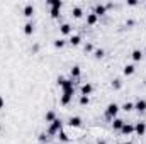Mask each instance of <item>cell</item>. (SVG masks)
<instances>
[{"mask_svg":"<svg viewBox=\"0 0 146 144\" xmlns=\"http://www.w3.org/2000/svg\"><path fill=\"white\" fill-rule=\"evenodd\" d=\"M63 88V97H61V104L63 105H68L70 100L73 97V92H75V87H73V80H65V83L61 85Z\"/></svg>","mask_w":146,"mask_h":144,"instance_id":"1","label":"cell"},{"mask_svg":"<svg viewBox=\"0 0 146 144\" xmlns=\"http://www.w3.org/2000/svg\"><path fill=\"white\" fill-rule=\"evenodd\" d=\"M48 3L51 5V17H53V19H58V17H60V9H61L63 2H61V0H49Z\"/></svg>","mask_w":146,"mask_h":144,"instance_id":"2","label":"cell"},{"mask_svg":"<svg viewBox=\"0 0 146 144\" xmlns=\"http://www.w3.org/2000/svg\"><path fill=\"white\" fill-rule=\"evenodd\" d=\"M117 112H119V105L112 102V104H109V105H107V110H106V115H107L109 119H115Z\"/></svg>","mask_w":146,"mask_h":144,"instance_id":"3","label":"cell"},{"mask_svg":"<svg viewBox=\"0 0 146 144\" xmlns=\"http://www.w3.org/2000/svg\"><path fill=\"white\" fill-rule=\"evenodd\" d=\"M60 131H61V120H60V119H56L54 122H51V127H49L48 134H58Z\"/></svg>","mask_w":146,"mask_h":144,"instance_id":"4","label":"cell"},{"mask_svg":"<svg viewBox=\"0 0 146 144\" xmlns=\"http://www.w3.org/2000/svg\"><path fill=\"white\" fill-rule=\"evenodd\" d=\"M134 132H136L138 136H143L146 132V124L145 122H138V124L134 126Z\"/></svg>","mask_w":146,"mask_h":144,"instance_id":"5","label":"cell"},{"mask_svg":"<svg viewBox=\"0 0 146 144\" xmlns=\"http://www.w3.org/2000/svg\"><path fill=\"white\" fill-rule=\"evenodd\" d=\"M134 108H136L138 112H145L146 110V100L145 98H138L136 104H134Z\"/></svg>","mask_w":146,"mask_h":144,"instance_id":"6","label":"cell"},{"mask_svg":"<svg viewBox=\"0 0 146 144\" xmlns=\"http://www.w3.org/2000/svg\"><path fill=\"white\" fill-rule=\"evenodd\" d=\"M121 132H122L124 136H129V134H133V132H134V126H131V124H126V122H124V126H122Z\"/></svg>","mask_w":146,"mask_h":144,"instance_id":"7","label":"cell"},{"mask_svg":"<svg viewBox=\"0 0 146 144\" xmlns=\"http://www.w3.org/2000/svg\"><path fill=\"white\" fill-rule=\"evenodd\" d=\"M92 90H94V87H92L90 83H85V85H82V90H80V92H82V95H87V97H88V95L92 93Z\"/></svg>","mask_w":146,"mask_h":144,"instance_id":"8","label":"cell"},{"mask_svg":"<svg viewBox=\"0 0 146 144\" xmlns=\"http://www.w3.org/2000/svg\"><path fill=\"white\" fill-rule=\"evenodd\" d=\"M122 126H124V120H122V119H114V120H112V129H114V131H121Z\"/></svg>","mask_w":146,"mask_h":144,"instance_id":"9","label":"cell"},{"mask_svg":"<svg viewBox=\"0 0 146 144\" xmlns=\"http://www.w3.org/2000/svg\"><path fill=\"white\" fill-rule=\"evenodd\" d=\"M106 10H107V9H106V5H102V3H99V5L95 7V10H94V14H95V15L99 17V15H104V14H106Z\"/></svg>","mask_w":146,"mask_h":144,"instance_id":"10","label":"cell"},{"mask_svg":"<svg viewBox=\"0 0 146 144\" xmlns=\"http://www.w3.org/2000/svg\"><path fill=\"white\" fill-rule=\"evenodd\" d=\"M33 14H34V7H33V3H27L24 7V15L26 17H33Z\"/></svg>","mask_w":146,"mask_h":144,"instance_id":"11","label":"cell"},{"mask_svg":"<svg viewBox=\"0 0 146 144\" xmlns=\"http://www.w3.org/2000/svg\"><path fill=\"white\" fill-rule=\"evenodd\" d=\"M68 124H70L72 127H80V126H82V119H80V117H72V119L68 120Z\"/></svg>","mask_w":146,"mask_h":144,"instance_id":"12","label":"cell"},{"mask_svg":"<svg viewBox=\"0 0 146 144\" xmlns=\"http://www.w3.org/2000/svg\"><path fill=\"white\" fill-rule=\"evenodd\" d=\"M24 32H26L27 36H31V34L34 32V24H33V22H27V24L24 26Z\"/></svg>","mask_w":146,"mask_h":144,"instance_id":"13","label":"cell"},{"mask_svg":"<svg viewBox=\"0 0 146 144\" xmlns=\"http://www.w3.org/2000/svg\"><path fill=\"white\" fill-rule=\"evenodd\" d=\"M131 58H133L134 61H141V58H143V53H141L139 49H134V51L131 53Z\"/></svg>","mask_w":146,"mask_h":144,"instance_id":"14","label":"cell"},{"mask_svg":"<svg viewBox=\"0 0 146 144\" xmlns=\"http://www.w3.org/2000/svg\"><path fill=\"white\" fill-rule=\"evenodd\" d=\"M97 19H99V17H97L95 14H88V15H87V24H88V26H94V24L97 22Z\"/></svg>","mask_w":146,"mask_h":144,"instance_id":"15","label":"cell"},{"mask_svg":"<svg viewBox=\"0 0 146 144\" xmlns=\"http://www.w3.org/2000/svg\"><path fill=\"white\" fill-rule=\"evenodd\" d=\"M60 31H61V34H65V36H68V34L72 32V26H70V24H63V26L60 27Z\"/></svg>","mask_w":146,"mask_h":144,"instance_id":"16","label":"cell"},{"mask_svg":"<svg viewBox=\"0 0 146 144\" xmlns=\"http://www.w3.org/2000/svg\"><path fill=\"white\" fill-rule=\"evenodd\" d=\"M134 70H136V68H134V65H126L122 71H124L126 76H129V75H133V73H134Z\"/></svg>","mask_w":146,"mask_h":144,"instance_id":"17","label":"cell"},{"mask_svg":"<svg viewBox=\"0 0 146 144\" xmlns=\"http://www.w3.org/2000/svg\"><path fill=\"white\" fill-rule=\"evenodd\" d=\"M72 14H73V17H76V19H80V17L83 15V10H82V7H73Z\"/></svg>","mask_w":146,"mask_h":144,"instance_id":"18","label":"cell"},{"mask_svg":"<svg viewBox=\"0 0 146 144\" xmlns=\"http://www.w3.org/2000/svg\"><path fill=\"white\" fill-rule=\"evenodd\" d=\"M54 120H56V114L53 110L46 112V122H54Z\"/></svg>","mask_w":146,"mask_h":144,"instance_id":"19","label":"cell"},{"mask_svg":"<svg viewBox=\"0 0 146 144\" xmlns=\"http://www.w3.org/2000/svg\"><path fill=\"white\" fill-rule=\"evenodd\" d=\"M80 42H82V37L80 36H72L70 37V44H72V46H78Z\"/></svg>","mask_w":146,"mask_h":144,"instance_id":"20","label":"cell"},{"mask_svg":"<svg viewBox=\"0 0 146 144\" xmlns=\"http://www.w3.org/2000/svg\"><path fill=\"white\" fill-rule=\"evenodd\" d=\"M70 73H72V78H78V76H80V73H82V70H80V66H73Z\"/></svg>","mask_w":146,"mask_h":144,"instance_id":"21","label":"cell"},{"mask_svg":"<svg viewBox=\"0 0 146 144\" xmlns=\"http://www.w3.org/2000/svg\"><path fill=\"white\" fill-rule=\"evenodd\" d=\"M121 87H122V83H121V80H119V78L112 80V88H114V90H119Z\"/></svg>","mask_w":146,"mask_h":144,"instance_id":"22","label":"cell"},{"mask_svg":"<svg viewBox=\"0 0 146 144\" xmlns=\"http://www.w3.org/2000/svg\"><path fill=\"white\" fill-rule=\"evenodd\" d=\"M88 104H90V98L87 95H82L80 97V105H88Z\"/></svg>","mask_w":146,"mask_h":144,"instance_id":"23","label":"cell"},{"mask_svg":"<svg viewBox=\"0 0 146 144\" xmlns=\"http://www.w3.org/2000/svg\"><path fill=\"white\" fill-rule=\"evenodd\" d=\"M134 108V104H131V102H126L124 105H122V110H126V112H131Z\"/></svg>","mask_w":146,"mask_h":144,"instance_id":"24","label":"cell"},{"mask_svg":"<svg viewBox=\"0 0 146 144\" xmlns=\"http://www.w3.org/2000/svg\"><path fill=\"white\" fill-rule=\"evenodd\" d=\"M104 49H95V53H94V56L97 58V59H100V58H104Z\"/></svg>","mask_w":146,"mask_h":144,"instance_id":"25","label":"cell"},{"mask_svg":"<svg viewBox=\"0 0 146 144\" xmlns=\"http://www.w3.org/2000/svg\"><path fill=\"white\" fill-rule=\"evenodd\" d=\"M63 46H65V39H56V41H54V48H60V49H61Z\"/></svg>","mask_w":146,"mask_h":144,"instance_id":"26","label":"cell"},{"mask_svg":"<svg viewBox=\"0 0 146 144\" xmlns=\"http://www.w3.org/2000/svg\"><path fill=\"white\" fill-rule=\"evenodd\" d=\"M58 136H60V139H61V141H65V143L68 141V136H66L63 131H60V132H58Z\"/></svg>","mask_w":146,"mask_h":144,"instance_id":"27","label":"cell"},{"mask_svg":"<svg viewBox=\"0 0 146 144\" xmlns=\"http://www.w3.org/2000/svg\"><path fill=\"white\" fill-rule=\"evenodd\" d=\"M65 80H66L65 76H58V80H56V83H58V87H61V85L65 83Z\"/></svg>","mask_w":146,"mask_h":144,"instance_id":"28","label":"cell"},{"mask_svg":"<svg viewBox=\"0 0 146 144\" xmlns=\"http://www.w3.org/2000/svg\"><path fill=\"white\" fill-rule=\"evenodd\" d=\"M46 139H48V136H46V134H44V132H42V134H41V136H39V141H41V143H44V141H46Z\"/></svg>","mask_w":146,"mask_h":144,"instance_id":"29","label":"cell"},{"mask_svg":"<svg viewBox=\"0 0 146 144\" xmlns=\"http://www.w3.org/2000/svg\"><path fill=\"white\" fill-rule=\"evenodd\" d=\"M127 5H131V7H134V5H138V2H136V0H129V2H127Z\"/></svg>","mask_w":146,"mask_h":144,"instance_id":"30","label":"cell"},{"mask_svg":"<svg viewBox=\"0 0 146 144\" xmlns=\"http://www.w3.org/2000/svg\"><path fill=\"white\" fill-rule=\"evenodd\" d=\"M85 51H94V46H92V44H87V46H85Z\"/></svg>","mask_w":146,"mask_h":144,"instance_id":"31","label":"cell"},{"mask_svg":"<svg viewBox=\"0 0 146 144\" xmlns=\"http://www.w3.org/2000/svg\"><path fill=\"white\" fill-rule=\"evenodd\" d=\"M3 105H5V102H3V98L0 97V108H3Z\"/></svg>","mask_w":146,"mask_h":144,"instance_id":"32","label":"cell"},{"mask_svg":"<svg viewBox=\"0 0 146 144\" xmlns=\"http://www.w3.org/2000/svg\"><path fill=\"white\" fill-rule=\"evenodd\" d=\"M97 144H106V141H99Z\"/></svg>","mask_w":146,"mask_h":144,"instance_id":"33","label":"cell"},{"mask_svg":"<svg viewBox=\"0 0 146 144\" xmlns=\"http://www.w3.org/2000/svg\"><path fill=\"white\" fill-rule=\"evenodd\" d=\"M121 144H131V143H129V141H127V143H121Z\"/></svg>","mask_w":146,"mask_h":144,"instance_id":"34","label":"cell"}]
</instances>
